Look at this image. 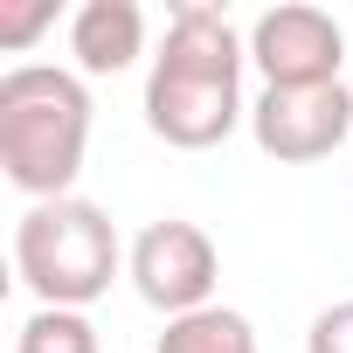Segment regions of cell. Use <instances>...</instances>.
Masks as SVG:
<instances>
[{
	"label": "cell",
	"instance_id": "cell-1",
	"mask_svg": "<svg viewBox=\"0 0 353 353\" xmlns=\"http://www.w3.org/2000/svg\"><path fill=\"white\" fill-rule=\"evenodd\" d=\"M243 63H250V42L236 35V21L222 8L181 0L166 14V42H159L152 77H145L152 139L181 145V152L222 145L243 125Z\"/></svg>",
	"mask_w": 353,
	"mask_h": 353
},
{
	"label": "cell",
	"instance_id": "cell-2",
	"mask_svg": "<svg viewBox=\"0 0 353 353\" xmlns=\"http://www.w3.org/2000/svg\"><path fill=\"white\" fill-rule=\"evenodd\" d=\"M90 152V90L77 70L21 63L0 77V166L28 201H70Z\"/></svg>",
	"mask_w": 353,
	"mask_h": 353
},
{
	"label": "cell",
	"instance_id": "cell-3",
	"mask_svg": "<svg viewBox=\"0 0 353 353\" xmlns=\"http://www.w3.org/2000/svg\"><path fill=\"white\" fill-rule=\"evenodd\" d=\"M118 263H132L118 250V229L97 201H35L21 222H14V277L42 298V305H63V312H83L111 291Z\"/></svg>",
	"mask_w": 353,
	"mask_h": 353
},
{
	"label": "cell",
	"instance_id": "cell-4",
	"mask_svg": "<svg viewBox=\"0 0 353 353\" xmlns=\"http://www.w3.org/2000/svg\"><path fill=\"white\" fill-rule=\"evenodd\" d=\"M132 284L152 312L166 319H188V312H208L215 305V284H222V256L208 243L201 222H145L139 243H132Z\"/></svg>",
	"mask_w": 353,
	"mask_h": 353
},
{
	"label": "cell",
	"instance_id": "cell-5",
	"mask_svg": "<svg viewBox=\"0 0 353 353\" xmlns=\"http://www.w3.org/2000/svg\"><path fill=\"white\" fill-rule=\"evenodd\" d=\"M250 63L263 70V90H325L339 83L346 63V35L325 8H305V0H284V8L256 14L250 28Z\"/></svg>",
	"mask_w": 353,
	"mask_h": 353
},
{
	"label": "cell",
	"instance_id": "cell-6",
	"mask_svg": "<svg viewBox=\"0 0 353 353\" xmlns=\"http://www.w3.org/2000/svg\"><path fill=\"white\" fill-rule=\"evenodd\" d=\"M250 139L277 166H312V159H325V152H339L353 139V90L346 83H325V90H263L250 104Z\"/></svg>",
	"mask_w": 353,
	"mask_h": 353
},
{
	"label": "cell",
	"instance_id": "cell-7",
	"mask_svg": "<svg viewBox=\"0 0 353 353\" xmlns=\"http://www.w3.org/2000/svg\"><path fill=\"white\" fill-rule=\"evenodd\" d=\"M70 56L83 77H118L145 56V14L139 0H83L70 14Z\"/></svg>",
	"mask_w": 353,
	"mask_h": 353
},
{
	"label": "cell",
	"instance_id": "cell-8",
	"mask_svg": "<svg viewBox=\"0 0 353 353\" xmlns=\"http://www.w3.org/2000/svg\"><path fill=\"white\" fill-rule=\"evenodd\" d=\"M152 353H263V346H256V325L243 312L208 305V312H188V319H166Z\"/></svg>",
	"mask_w": 353,
	"mask_h": 353
},
{
	"label": "cell",
	"instance_id": "cell-9",
	"mask_svg": "<svg viewBox=\"0 0 353 353\" xmlns=\"http://www.w3.org/2000/svg\"><path fill=\"white\" fill-rule=\"evenodd\" d=\"M14 353H104L97 346V325L83 312H63V305H35L14 332Z\"/></svg>",
	"mask_w": 353,
	"mask_h": 353
},
{
	"label": "cell",
	"instance_id": "cell-10",
	"mask_svg": "<svg viewBox=\"0 0 353 353\" xmlns=\"http://www.w3.org/2000/svg\"><path fill=\"white\" fill-rule=\"evenodd\" d=\"M305 353H353V298H339V305H325V312L312 319Z\"/></svg>",
	"mask_w": 353,
	"mask_h": 353
},
{
	"label": "cell",
	"instance_id": "cell-11",
	"mask_svg": "<svg viewBox=\"0 0 353 353\" xmlns=\"http://www.w3.org/2000/svg\"><path fill=\"white\" fill-rule=\"evenodd\" d=\"M49 21H56V8H49V0H35V8H14V14H0V42H8V49H21V42H35Z\"/></svg>",
	"mask_w": 353,
	"mask_h": 353
}]
</instances>
